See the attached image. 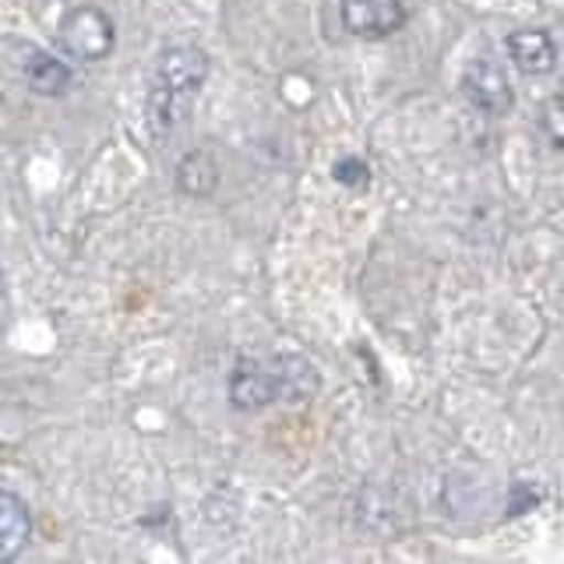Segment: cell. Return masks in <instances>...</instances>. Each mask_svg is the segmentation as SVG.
Wrapping results in <instances>:
<instances>
[{
    "mask_svg": "<svg viewBox=\"0 0 564 564\" xmlns=\"http://www.w3.org/2000/svg\"><path fill=\"white\" fill-rule=\"evenodd\" d=\"M208 78V53L194 43H176L159 53L149 88V128L155 138H170L187 120L194 96Z\"/></svg>",
    "mask_w": 564,
    "mask_h": 564,
    "instance_id": "cell-1",
    "label": "cell"
},
{
    "mask_svg": "<svg viewBox=\"0 0 564 564\" xmlns=\"http://www.w3.org/2000/svg\"><path fill=\"white\" fill-rule=\"evenodd\" d=\"M32 533L29 505L11 490H0V561H11Z\"/></svg>",
    "mask_w": 564,
    "mask_h": 564,
    "instance_id": "cell-8",
    "label": "cell"
},
{
    "mask_svg": "<svg viewBox=\"0 0 564 564\" xmlns=\"http://www.w3.org/2000/svg\"><path fill=\"white\" fill-rule=\"evenodd\" d=\"M117 43V29L99 8H75L64 22H61V46L67 57L75 61H102L113 53Z\"/></svg>",
    "mask_w": 564,
    "mask_h": 564,
    "instance_id": "cell-2",
    "label": "cell"
},
{
    "mask_svg": "<svg viewBox=\"0 0 564 564\" xmlns=\"http://www.w3.org/2000/svg\"><path fill=\"white\" fill-rule=\"evenodd\" d=\"M216 184H219V166L205 149L187 152L181 159V166H176V187L184 194H191V198H208V194L216 191Z\"/></svg>",
    "mask_w": 564,
    "mask_h": 564,
    "instance_id": "cell-9",
    "label": "cell"
},
{
    "mask_svg": "<svg viewBox=\"0 0 564 564\" xmlns=\"http://www.w3.org/2000/svg\"><path fill=\"white\" fill-rule=\"evenodd\" d=\"M508 57L522 75H551L557 64V46L551 40V32L519 29L508 35Z\"/></svg>",
    "mask_w": 564,
    "mask_h": 564,
    "instance_id": "cell-7",
    "label": "cell"
},
{
    "mask_svg": "<svg viewBox=\"0 0 564 564\" xmlns=\"http://www.w3.org/2000/svg\"><path fill=\"white\" fill-rule=\"evenodd\" d=\"M511 494H516V501H511L508 516H522V511H525L529 505H536V501H540V494H533L525 484H516V487H511Z\"/></svg>",
    "mask_w": 564,
    "mask_h": 564,
    "instance_id": "cell-13",
    "label": "cell"
},
{
    "mask_svg": "<svg viewBox=\"0 0 564 564\" xmlns=\"http://www.w3.org/2000/svg\"><path fill=\"white\" fill-rule=\"evenodd\" d=\"M463 93L476 110H484L490 117H505L511 110V102H516V93H511L505 67L494 57H476L463 70Z\"/></svg>",
    "mask_w": 564,
    "mask_h": 564,
    "instance_id": "cell-4",
    "label": "cell"
},
{
    "mask_svg": "<svg viewBox=\"0 0 564 564\" xmlns=\"http://www.w3.org/2000/svg\"><path fill=\"white\" fill-rule=\"evenodd\" d=\"M282 399V370L279 360H237L234 375H229V402L243 413H258L264 405Z\"/></svg>",
    "mask_w": 564,
    "mask_h": 564,
    "instance_id": "cell-3",
    "label": "cell"
},
{
    "mask_svg": "<svg viewBox=\"0 0 564 564\" xmlns=\"http://www.w3.org/2000/svg\"><path fill=\"white\" fill-rule=\"evenodd\" d=\"M332 176L339 184H346V187H367L370 166L364 163V159H357V155H346V159H339V163L332 166Z\"/></svg>",
    "mask_w": 564,
    "mask_h": 564,
    "instance_id": "cell-11",
    "label": "cell"
},
{
    "mask_svg": "<svg viewBox=\"0 0 564 564\" xmlns=\"http://www.w3.org/2000/svg\"><path fill=\"white\" fill-rule=\"evenodd\" d=\"M343 25L360 40H388L405 25L402 0H343Z\"/></svg>",
    "mask_w": 564,
    "mask_h": 564,
    "instance_id": "cell-5",
    "label": "cell"
},
{
    "mask_svg": "<svg viewBox=\"0 0 564 564\" xmlns=\"http://www.w3.org/2000/svg\"><path fill=\"white\" fill-rule=\"evenodd\" d=\"M18 67H22V82L35 96H61L70 85V67L61 57H53L50 50H40L32 43L22 46V61H18Z\"/></svg>",
    "mask_w": 564,
    "mask_h": 564,
    "instance_id": "cell-6",
    "label": "cell"
},
{
    "mask_svg": "<svg viewBox=\"0 0 564 564\" xmlns=\"http://www.w3.org/2000/svg\"><path fill=\"white\" fill-rule=\"evenodd\" d=\"M540 117H543V131H546V138L554 141V149L564 152V96H554L551 102H546Z\"/></svg>",
    "mask_w": 564,
    "mask_h": 564,
    "instance_id": "cell-12",
    "label": "cell"
},
{
    "mask_svg": "<svg viewBox=\"0 0 564 564\" xmlns=\"http://www.w3.org/2000/svg\"><path fill=\"white\" fill-rule=\"evenodd\" d=\"M279 370H282V399L307 402L317 395V370L307 360L279 357Z\"/></svg>",
    "mask_w": 564,
    "mask_h": 564,
    "instance_id": "cell-10",
    "label": "cell"
}]
</instances>
